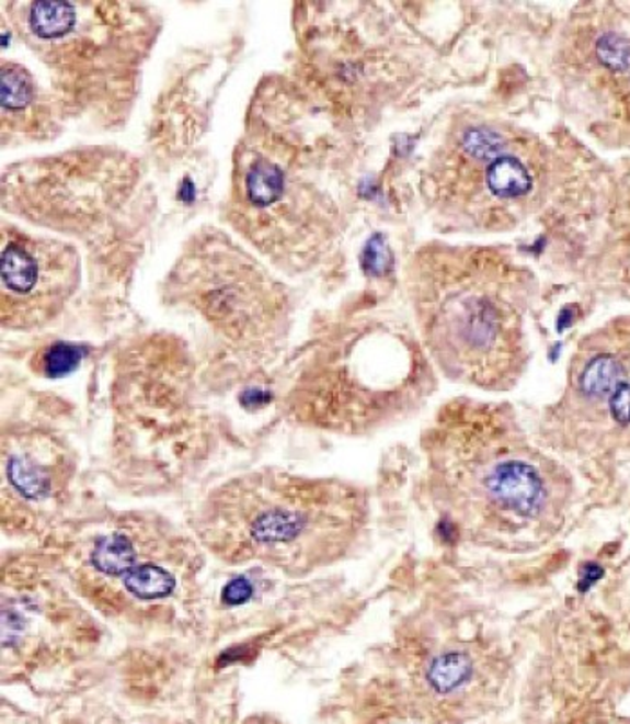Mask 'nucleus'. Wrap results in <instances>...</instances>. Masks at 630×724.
<instances>
[{"instance_id":"obj_1","label":"nucleus","mask_w":630,"mask_h":724,"mask_svg":"<svg viewBox=\"0 0 630 724\" xmlns=\"http://www.w3.org/2000/svg\"><path fill=\"white\" fill-rule=\"evenodd\" d=\"M429 500L451 540L529 553L568 517L571 476L509 403L454 397L424 433Z\"/></svg>"},{"instance_id":"obj_2","label":"nucleus","mask_w":630,"mask_h":724,"mask_svg":"<svg viewBox=\"0 0 630 724\" xmlns=\"http://www.w3.org/2000/svg\"><path fill=\"white\" fill-rule=\"evenodd\" d=\"M415 330L438 375L507 394L531 364L537 272L504 245L422 244L406 264Z\"/></svg>"},{"instance_id":"obj_3","label":"nucleus","mask_w":630,"mask_h":724,"mask_svg":"<svg viewBox=\"0 0 630 724\" xmlns=\"http://www.w3.org/2000/svg\"><path fill=\"white\" fill-rule=\"evenodd\" d=\"M562 145L484 109L449 116L421 192L448 234L515 233L535 217H574L579 177Z\"/></svg>"},{"instance_id":"obj_4","label":"nucleus","mask_w":630,"mask_h":724,"mask_svg":"<svg viewBox=\"0 0 630 724\" xmlns=\"http://www.w3.org/2000/svg\"><path fill=\"white\" fill-rule=\"evenodd\" d=\"M368 514L359 487L266 470L210 493L199 536L230 564L257 559L305 576L343 559Z\"/></svg>"},{"instance_id":"obj_5","label":"nucleus","mask_w":630,"mask_h":724,"mask_svg":"<svg viewBox=\"0 0 630 724\" xmlns=\"http://www.w3.org/2000/svg\"><path fill=\"white\" fill-rule=\"evenodd\" d=\"M438 373L415 326L396 317H363L316 344L290 394L305 425L365 434L421 411Z\"/></svg>"},{"instance_id":"obj_6","label":"nucleus","mask_w":630,"mask_h":724,"mask_svg":"<svg viewBox=\"0 0 630 724\" xmlns=\"http://www.w3.org/2000/svg\"><path fill=\"white\" fill-rule=\"evenodd\" d=\"M569 118L612 149L630 147V2L574 5L552 44Z\"/></svg>"},{"instance_id":"obj_7","label":"nucleus","mask_w":630,"mask_h":724,"mask_svg":"<svg viewBox=\"0 0 630 724\" xmlns=\"http://www.w3.org/2000/svg\"><path fill=\"white\" fill-rule=\"evenodd\" d=\"M532 433L557 456L630 448V314L580 339L563 392Z\"/></svg>"},{"instance_id":"obj_8","label":"nucleus","mask_w":630,"mask_h":724,"mask_svg":"<svg viewBox=\"0 0 630 724\" xmlns=\"http://www.w3.org/2000/svg\"><path fill=\"white\" fill-rule=\"evenodd\" d=\"M183 540H162L154 525L116 523L89 540L79 567L85 595L113 612L140 611L176 598L187 553Z\"/></svg>"},{"instance_id":"obj_9","label":"nucleus","mask_w":630,"mask_h":724,"mask_svg":"<svg viewBox=\"0 0 630 724\" xmlns=\"http://www.w3.org/2000/svg\"><path fill=\"white\" fill-rule=\"evenodd\" d=\"M80 280L73 247L21 230L2 234V323L30 328L51 321Z\"/></svg>"},{"instance_id":"obj_10","label":"nucleus","mask_w":630,"mask_h":724,"mask_svg":"<svg viewBox=\"0 0 630 724\" xmlns=\"http://www.w3.org/2000/svg\"><path fill=\"white\" fill-rule=\"evenodd\" d=\"M485 661H491V656H482L471 643L444 640L422 656V678L435 695L454 698L477 681L485 670Z\"/></svg>"},{"instance_id":"obj_11","label":"nucleus","mask_w":630,"mask_h":724,"mask_svg":"<svg viewBox=\"0 0 630 724\" xmlns=\"http://www.w3.org/2000/svg\"><path fill=\"white\" fill-rule=\"evenodd\" d=\"M616 189L607 213V258L604 261L612 267V275L621 281L626 292H630V172Z\"/></svg>"},{"instance_id":"obj_12","label":"nucleus","mask_w":630,"mask_h":724,"mask_svg":"<svg viewBox=\"0 0 630 724\" xmlns=\"http://www.w3.org/2000/svg\"><path fill=\"white\" fill-rule=\"evenodd\" d=\"M5 476L11 489L24 500H44L53 495V470L32 453H11Z\"/></svg>"},{"instance_id":"obj_13","label":"nucleus","mask_w":630,"mask_h":724,"mask_svg":"<svg viewBox=\"0 0 630 724\" xmlns=\"http://www.w3.org/2000/svg\"><path fill=\"white\" fill-rule=\"evenodd\" d=\"M38 104L37 83L19 64L2 68V116L4 120L30 116Z\"/></svg>"},{"instance_id":"obj_14","label":"nucleus","mask_w":630,"mask_h":724,"mask_svg":"<svg viewBox=\"0 0 630 724\" xmlns=\"http://www.w3.org/2000/svg\"><path fill=\"white\" fill-rule=\"evenodd\" d=\"M80 359H82V352H80L79 347H71V344L58 342V344L49 348V350L44 353L43 361H41V370H43L46 377H64V375H68L71 370L77 367Z\"/></svg>"},{"instance_id":"obj_15","label":"nucleus","mask_w":630,"mask_h":724,"mask_svg":"<svg viewBox=\"0 0 630 724\" xmlns=\"http://www.w3.org/2000/svg\"><path fill=\"white\" fill-rule=\"evenodd\" d=\"M252 596V585L247 579H232L224 589V598L229 606H241Z\"/></svg>"},{"instance_id":"obj_16","label":"nucleus","mask_w":630,"mask_h":724,"mask_svg":"<svg viewBox=\"0 0 630 724\" xmlns=\"http://www.w3.org/2000/svg\"><path fill=\"white\" fill-rule=\"evenodd\" d=\"M245 724H283L279 721L274 720V717H268V715H257V717H251L247 721Z\"/></svg>"}]
</instances>
